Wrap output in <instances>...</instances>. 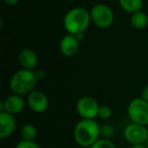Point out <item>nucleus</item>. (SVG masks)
Returning <instances> with one entry per match:
<instances>
[{
  "mask_svg": "<svg viewBox=\"0 0 148 148\" xmlns=\"http://www.w3.org/2000/svg\"><path fill=\"white\" fill-rule=\"evenodd\" d=\"M27 103L33 112L38 114L44 113L49 108V99L40 90H33L27 95Z\"/></svg>",
  "mask_w": 148,
  "mask_h": 148,
  "instance_id": "6e6552de",
  "label": "nucleus"
},
{
  "mask_svg": "<svg viewBox=\"0 0 148 148\" xmlns=\"http://www.w3.org/2000/svg\"><path fill=\"white\" fill-rule=\"evenodd\" d=\"M141 97L144 99V101H146L148 103V84H146L145 86L143 87V89H142Z\"/></svg>",
  "mask_w": 148,
  "mask_h": 148,
  "instance_id": "aec40b11",
  "label": "nucleus"
},
{
  "mask_svg": "<svg viewBox=\"0 0 148 148\" xmlns=\"http://www.w3.org/2000/svg\"><path fill=\"white\" fill-rule=\"evenodd\" d=\"M38 135L37 128L33 124H25L21 129V140L25 141H35Z\"/></svg>",
  "mask_w": 148,
  "mask_h": 148,
  "instance_id": "2eb2a0df",
  "label": "nucleus"
},
{
  "mask_svg": "<svg viewBox=\"0 0 148 148\" xmlns=\"http://www.w3.org/2000/svg\"><path fill=\"white\" fill-rule=\"evenodd\" d=\"M101 106L91 97H82L77 101L76 111L81 119L95 120L99 117V110Z\"/></svg>",
  "mask_w": 148,
  "mask_h": 148,
  "instance_id": "423d86ee",
  "label": "nucleus"
},
{
  "mask_svg": "<svg viewBox=\"0 0 148 148\" xmlns=\"http://www.w3.org/2000/svg\"><path fill=\"white\" fill-rule=\"evenodd\" d=\"M77 148H82V147H77Z\"/></svg>",
  "mask_w": 148,
  "mask_h": 148,
  "instance_id": "393cba45",
  "label": "nucleus"
},
{
  "mask_svg": "<svg viewBox=\"0 0 148 148\" xmlns=\"http://www.w3.org/2000/svg\"><path fill=\"white\" fill-rule=\"evenodd\" d=\"M89 148H117L111 139H106V138H99L92 146Z\"/></svg>",
  "mask_w": 148,
  "mask_h": 148,
  "instance_id": "dca6fc26",
  "label": "nucleus"
},
{
  "mask_svg": "<svg viewBox=\"0 0 148 148\" xmlns=\"http://www.w3.org/2000/svg\"><path fill=\"white\" fill-rule=\"evenodd\" d=\"M16 128V121L13 115L0 112V138L5 139L13 134Z\"/></svg>",
  "mask_w": 148,
  "mask_h": 148,
  "instance_id": "9d476101",
  "label": "nucleus"
},
{
  "mask_svg": "<svg viewBox=\"0 0 148 148\" xmlns=\"http://www.w3.org/2000/svg\"><path fill=\"white\" fill-rule=\"evenodd\" d=\"M145 144H146V147L148 148V139H147V141H146V143H145Z\"/></svg>",
  "mask_w": 148,
  "mask_h": 148,
  "instance_id": "b1692460",
  "label": "nucleus"
},
{
  "mask_svg": "<svg viewBox=\"0 0 148 148\" xmlns=\"http://www.w3.org/2000/svg\"><path fill=\"white\" fill-rule=\"evenodd\" d=\"M73 137L80 147L89 148L101 137V126L95 120L81 119L74 127Z\"/></svg>",
  "mask_w": 148,
  "mask_h": 148,
  "instance_id": "f257e3e1",
  "label": "nucleus"
},
{
  "mask_svg": "<svg viewBox=\"0 0 148 148\" xmlns=\"http://www.w3.org/2000/svg\"><path fill=\"white\" fill-rule=\"evenodd\" d=\"M36 75H37L38 80H40V79H43L44 71H42V70H38V71H36Z\"/></svg>",
  "mask_w": 148,
  "mask_h": 148,
  "instance_id": "4be33fe9",
  "label": "nucleus"
},
{
  "mask_svg": "<svg viewBox=\"0 0 148 148\" xmlns=\"http://www.w3.org/2000/svg\"><path fill=\"white\" fill-rule=\"evenodd\" d=\"M14 148H41L39 144H37L35 141H25V140H21L18 143L15 145Z\"/></svg>",
  "mask_w": 148,
  "mask_h": 148,
  "instance_id": "6ab92c4d",
  "label": "nucleus"
},
{
  "mask_svg": "<svg viewBox=\"0 0 148 148\" xmlns=\"http://www.w3.org/2000/svg\"><path fill=\"white\" fill-rule=\"evenodd\" d=\"M79 50V41L74 35L67 34L60 41V51L66 57H73Z\"/></svg>",
  "mask_w": 148,
  "mask_h": 148,
  "instance_id": "9b49d317",
  "label": "nucleus"
},
{
  "mask_svg": "<svg viewBox=\"0 0 148 148\" xmlns=\"http://www.w3.org/2000/svg\"><path fill=\"white\" fill-rule=\"evenodd\" d=\"M91 21L99 29H108L114 23V12L111 7L103 3H97L91 7L90 11Z\"/></svg>",
  "mask_w": 148,
  "mask_h": 148,
  "instance_id": "39448f33",
  "label": "nucleus"
},
{
  "mask_svg": "<svg viewBox=\"0 0 148 148\" xmlns=\"http://www.w3.org/2000/svg\"><path fill=\"white\" fill-rule=\"evenodd\" d=\"M91 23L90 13L82 7H75L68 11L63 19L65 29L70 35L83 34Z\"/></svg>",
  "mask_w": 148,
  "mask_h": 148,
  "instance_id": "f03ea898",
  "label": "nucleus"
},
{
  "mask_svg": "<svg viewBox=\"0 0 148 148\" xmlns=\"http://www.w3.org/2000/svg\"><path fill=\"white\" fill-rule=\"evenodd\" d=\"M127 114L132 123L148 125V103L141 97L132 99L127 108Z\"/></svg>",
  "mask_w": 148,
  "mask_h": 148,
  "instance_id": "20e7f679",
  "label": "nucleus"
},
{
  "mask_svg": "<svg viewBox=\"0 0 148 148\" xmlns=\"http://www.w3.org/2000/svg\"><path fill=\"white\" fill-rule=\"evenodd\" d=\"M130 23L132 27H135L136 29H143L148 25V16L144 11H137L131 14Z\"/></svg>",
  "mask_w": 148,
  "mask_h": 148,
  "instance_id": "ddd939ff",
  "label": "nucleus"
},
{
  "mask_svg": "<svg viewBox=\"0 0 148 148\" xmlns=\"http://www.w3.org/2000/svg\"><path fill=\"white\" fill-rule=\"evenodd\" d=\"M38 78L35 71L21 68L11 76L9 86L13 93L23 97L25 95H29L34 90Z\"/></svg>",
  "mask_w": 148,
  "mask_h": 148,
  "instance_id": "7ed1b4c3",
  "label": "nucleus"
},
{
  "mask_svg": "<svg viewBox=\"0 0 148 148\" xmlns=\"http://www.w3.org/2000/svg\"><path fill=\"white\" fill-rule=\"evenodd\" d=\"M112 117V110L108 106H101L99 110V118L101 120H108Z\"/></svg>",
  "mask_w": 148,
  "mask_h": 148,
  "instance_id": "a211bd4d",
  "label": "nucleus"
},
{
  "mask_svg": "<svg viewBox=\"0 0 148 148\" xmlns=\"http://www.w3.org/2000/svg\"><path fill=\"white\" fill-rule=\"evenodd\" d=\"M5 3H6L7 5H15V4H17V3L19 2V0H3Z\"/></svg>",
  "mask_w": 148,
  "mask_h": 148,
  "instance_id": "412c9836",
  "label": "nucleus"
},
{
  "mask_svg": "<svg viewBox=\"0 0 148 148\" xmlns=\"http://www.w3.org/2000/svg\"><path fill=\"white\" fill-rule=\"evenodd\" d=\"M124 138L131 145L145 144L148 139V129L146 126L130 123L124 129Z\"/></svg>",
  "mask_w": 148,
  "mask_h": 148,
  "instance_id": "0eeeda50",
  "label": "nucleus"
},
{
  "mask_svg": "<svg viewBox=\"0 0 148 148\" xmlns=\"http://www.w3.org/2000/svg\"><path fill=\"white\" fill-rule=\"evenodd\" d=\"M130 148H147L146 144H133Z\"/></svg>",
  "mask_w": 148,
  "mask_h": 148,
  "instance_id": "5701e85b",
  "label": "nucleus"
},
{
  "mask_svg": "<svg viewBox=\"0 0 148 148\" xmlns=\"http://www.w3.org/2000/svg\"><path fill=\"white\" fill-rule=\"evenodd\" d=\"M0 109H1V112H5V113L15 116L21 113L23 110L25 109V99H23L21 95L12 93L1 101Z\"/></svg>",
  "mask_w": 148,
  "mask_h": 148,
  "instance_id": "1a4fd4ad",
  "label": "nucleus"
},
{
  "mask_svg": "<svg viewBox=\"0 0 148 148\" xmlns=\"http://www.w3.org/2000/svg\"><path fill=\"white\" fill-rule=\"evenodd\" d=\"M115 135V128L110 124H105L101 126V138L110 139Z\"/></svg>",
  "mask_w": 148,
  "mask_h": 148,
  "instance_id": "f3484780",
  "label": "nucleus"
},
{
  "mask_svg": "<svg viewBox=\"0 0 148 148\" xmlns=\"http://www.w3.org/2000/svg\"><path fill=\"white\" fill-rule=\"evenodd\" d=\"M119 4L124 11L128 13H134L142 10L143 0H119Z\"/></svg>",
  "mask_w": 148,
  "mask_h": 148,
  "instance_id": "4468645a",
  "label": "nucleus"
},
{
  "mask_svg": "<svg viewBox=\"0 0 148 148\" xmlns=\"http://www.w3.org/2000/svg\"><path fill=\"white\" fill-rule=\"evenodd\" d=\"M38 55L32 49H23L18 55V62L23 69L33 70L38 65Z\"/></svg>",
  "mask_w": 148,
  "mask_h": 148,
  "instance_id": "f8f14e48",
  "label": "nucleus"
}]
</instances>
